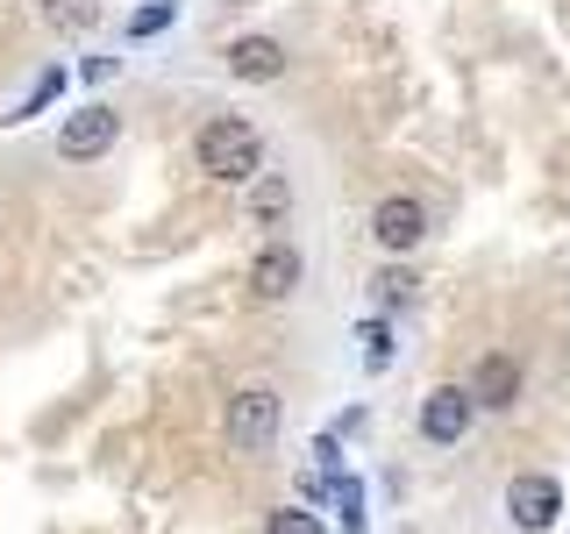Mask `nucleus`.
I'll return each instance as SVG.
<instances>
[{"label":"nucleus","mask_w":570,"mask_h":534,"mask_svg":"<svg viewBox=\"0 0 570 534\" xmlns=\"http://www.w3.org/2000/svg\"><path fill=\"white\" fill-rule=\"evenodd\" d=\"M249 293L257 299H293L299 293V249L293 243H264L249 264Z\"/></svg>","instance_id":"7"},{"label":"nucleus","mask_w":570,"mask_h":534,"mask_svg":"<svg viewBox=\"0 0 570 534\" xmlns=\"http://www.w3.org/2000/svg\"><path fill=\"white\" fill-rule=\"evenodd\" d=\"M478 414V399H471V385H435L421 399V435L435 442V449H450V442H463V427H471Z\"/></svg>","instance_id":"5"},{"label":"nucleus","mask_w":570,"mask_h":534,"mask_svg":"<svg viewBox=\"0 0 570 534\" xmlns=\"http://www.w3.org/2000/svg\"><path fill=\"white\" fill-rule=\"evenodd\" d=\"M371 236H379V249L406 257V249H421V236H428V207L414 192H392V200H379V214H371Z\"/></svg>","instance_id":"6"},{"label":"nucleus","mask_w":570,"mask_h":534,"mask_svg":"<svg viewBox=\"0 0 570 534\" xmlns=\"http://www.w3.org/2000/svg\"><path fill=\"white\" fill-rule=\"evenodd\" d=\"M356 343H364V364L371 370H385L392 364V320H364V328H356Z\"/></svg>","instance_id":"14"},{"label":"nucleus","mask_w":570,"mask_h":534,"mask_svg":"<svg viewBox=\"0 0 570 534\" xmlns=\"http://www.w3.org/2000/svg\"><path fill=\"white\" fill-rule=\"evenodd\" d=\"M264 534H328V527H321V513H307V506H278L272 521H264Z\"/></svg>","instance_id":"15"},{"label":"nucleus","mask_w":570,"mask_h":534,"mask_svg":"<svg viewBox=\"0 0 570 534\" xmlns=\"http://www.w3.org/2000/svg\"><path fill=\"white\" fill-rule=\"evenodd\" d=\"M328 485H335V513H343V534H371V527H364V485H350L343 471H335Z\"/></svg>","instance_id":"12"},{"label":"nucleus","mask_w":570,"mask_h":534,"mask_svg":"<svg viewBox=\"0 0 570 534\" xmlns=\"http://www.w3.org/2000/svg\"><path fill=\"white\" fill-rule=\"evenodd\" d=\"M171 8H178V0H171Z\"/></svg>","instance_id":"18"},{"label":"nucleus","mask_w":570,"mask_h":534,"mask_svg":"<svg viewBox=\"0 0 570 534\" xmlns=\"http://www.w3.org/2000/svg\"><path fill=\"white\" fill-rule=\"evenodd\" d=\"M471 399H478V406H492V414H507V406L521 399V364H513L507 349L478 356V370H471Z\"/></svg>","instance_id":"8"},{"label":"nucleus","mask_w":570,"mask_h":534,"mask_svg":"<svg viewBox=\"0 0 570 534\" xmlns=\"http://www.w3.org/2000/svg\"><path fill=\"white\" fill-rule=\"evenodd\" d=\"M243 207H249V221H257V228H278L285 214H293V186H285L278 171H257L243 186Z\"/></svg>","instance_id":"10"},{"label":"nucleus","mask_w":570,"mask_h":534,"mask_svg":"<svg viewBox=\"0 0 570 534\" xmlns=\"http://www.w3.org/2000/svg\"><path fill=\"white\" fill-rule=\"evenodd\" d=\"M557 506H563V492H557V477H549V471H521L507 485V521L521 527V534L557 527Z\"/></svg>","instance_id":"4"},{"label":"nucleus","mask_w":570,"mask_h":534,"mask_svg":"<svg viewBox=\"0 0 570 534\" xmlns=\"http://www.w3.org/2000/svg\"><path fill=\"white\" fill-rule=\"evenodd\" d=\"M371 299H379L385 314H400V307H414V271H400V264H385L379 278H371Z\"/></svg>","instance_id":"11"},{"label":"nucleus","mask_w":570,"mask_h":534,"mask_svg":"<svg viewBox=\"0 0 570 534\" xmlns=\"http://www.w3.org/2000/svg\"><path fill=\"white\" fill-rule=\"evenodd\" d=\"M58 93H65V71H43V79H36V86H29V100H22V107H14V121H29V115H43V107H50V100H58Z\"/></svg>","instance_id":"16"},{"label":"nucleus","mask_w":570,"mask_h":534,"mask_svg":"<svg viewBox=\"0 0 570 534\" xmlns=\"http://www.w3.org/2000/svg\"><path fill=\"white\" fill-rule=\"evenodd\" d=\"M43 22L50 29H94L100 8H94V0H43Z\"/></svg>","instance_id":"13"},{"label":"nucleus","mask_w":570,"mask_h":534,"mask_svg":"<svg viewBox=\"0 0 570 534\" xmlns=\"http://www.w3.org/2000/svg\"><path fill=\"white\" fill-rule=\"evenodd\" d=\"M193 157H200V171L222 178V186H249V178L264 171V136H257V121H243V115H214L200 129V142H193Z\"/></svg>","instance_id":"1"},{"label":"nucleus","mask_w":570,"mask_h":534,"mask_svg":"<svg viewBox=\"0 0 570 534\" xmlns=\"http://www.w3.org/2000/svg\"><path fill=\"white\" fill-rule=\"evenodd\" d=\"M278 392L272 385H243L236 399H228V414H222V427H228V442H236L243 456H264L278 442Z\"/></svg>","instance_id":"2"},{"label":"nucleus","mask_w":570,"mask_h":534,"mask_svg":"<svg viewBox=\"0 0 570 534\" xmlns=\"http://www.w3.org/2000/svg\"><path fill=\"white\" fill-rule=\"evenodd\" d=\"M115 136H121V115L107 100H86V107H71V115H65L58 157H71V165H94V157L115 150Z\"/></svg>","instance_id":"3"},{"label":"nucleus","mask_w":570,"mask_h":534,"mask_svg":"<svg viewBox=\"0 0 570 534\" xmlns=\"http://www.w3.org/2000/svg\"><path fill=\"white\" fill-rule=\"evenodd\" d=\"M228 71H236V79H285V43L278 36H236V43H228Z\"/></svg>","instance_id":"9"},{"label":"nucleus","mask_w":570,"mask_h":534,"mask_svg":"<svg viewBox=\"0 0 570 534\" xmlns=\"http://www.w3.org/2000/svg\"><path fill=\"white\" fill-rule=\"evenodd\" d=\"M165 22H171V0H150L142 14H129V36H157Z\"/></svg>","instance_id":"17"}]
</instances>
